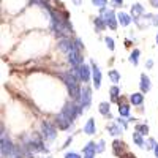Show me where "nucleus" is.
I'll return each instance as SVG.
<instances>
[{"label":"nucleus","instance_id":"obj_6","mask_svg":"<svg viewBox=\"0 0 158 158\" xmlns=\"http://www.w3.org/2000/svg\"><path fill=\"white\" fill-rule=\"evenodd\" d=\"M90 101H92V89L89 85H84L81 89V97H79L77 103L84 108H89L90 106Z\"/></svg>","mask_w":158,"mask_h":158},{"label":"nucleus","instance_id":"obj_18","mask_svg":"<svg viewBox=\"0 0 158 158\" xmlns=\"http://www.w3.org/2000/svg\"><path fill=\"white\" fill-rule=\"evenodd\" d=\"M82 153H90V155H95L97 153V144L95 142H87V146L82 149Z\"/></svg>","mask_w":158,"mask_h":158},{"label":"nucleus","instance_id":"obj_16","mask_svg":"<svg viewBox=\"0 0 158 158\" xmlns=\"http://www.w3.org/2000/svg\"><path fill=\"white\" fill-rule=\"evenodd\" d=\"M117 19H118V22H120V25H123V27L130 25V24H131V21H133V18L128 16L127 13H118V15H117Z\"/></svg>","mask_w":158,"mask_h":158},{"label":"nucleus","instance_id":"obj_1","mask_svg":"<svg viewBox=\"0 0 158 158\" xmlns=\"http://www.w3.org/2000/svg\"><path fill=\"white\" fill-rule=\"evenodd\" d=\"M0 150H2V156H6V158H11L16 150V146H13V142L10 141L3 128H2V135H0Z\"/></svg>","mask_w":158,"mask_h":158},{"label":"nucleus","instance_id":"obj_10","mask_svg":"<svg viewBox=\"0 0 158 158\" xmlns=\"http://www.w3.org/2000/svg\"><path fill=\"white\" fill-rule=\"evenodd\" d=\"M77 73H79V79H81L82 82H89L90 77H92V67L82 63L81 67L77 68Z\"/></svg>","mask_w":158,"mask_h":158},{"label":"nucleus","instance_id":"obj_17","mask_svg":"<svg viewBox=\"0 0 158 158\" xmlns=\"http://www.w3.org/2000/svg\"><path fill=\"white\" fill-rule=\"evenodd\" d=\"M122 130H123V128L118 125V123H111V125L108 127V131H109L112 136H120V135H122Z\"/></svg>","mask_w":158,"mask_h":158},{"label":"nucleus","instance_id":"obj_2","mask_svg":"<svg viewBox=\"0 0 158 158\" xmlns=\"http://www.w3.org/2000/svg\"><path fill=\"white\" fill-rule=\"evenodd\" d=\"M65 114H67L71 120H76V118L81 115L82 112H84V106H81L77 101H74V103H67L63 106V109H62Z\"/></svg>","mask_w":158,"mask_h":158},{"label":"nucleus","instance_id":"obj_27","mask_svg":"<svg viewBox=\"0 0 158 158\" xmlns=\"http://www.w3.org/2000/svg\"><path fill=\"white\" fill-rule=\"evenodd\" d=\"M104 43H106V46L109 48V51H114V49H115V46H114V40H112L111 36H106V38H104Z\"/></svg>","mask_w":158,"mask_h":158},{"label":"nucleus","instance_id":"obj_20","mask_svg":"<svg viewBox=\"0 0 158 158\" xmlns=\"http://www.w3.org/2000/svg\"><path fill=\"white\" fill-rule=\"evenodd\" d=\"M133 141L136 142V146H139L141 149L146 147V141L142 139V135H141V133H138V131H135V133H133Z\"/></svg>","mask_w":158,"mask_h":158},{"label":"nucleus","instance_id":"obj_5","mask_svg":"<svg viewBox=\"0 0 158 158\" xmlns=\"http://www.w3.org/2000/svg\"><path fill=\"white\" fill-rule=\"evenodd\" d=\"M68 62H70V65L73 68H79V67H81V65L84 63L82 62V56H81V49H77L74 46V49L68 54Z\"/></svg>","mask_w":158,"mask_h":158},{"label":"nucleus","instance_id":"obj_7","mask_svg":"<svg viewBox=\"0 0 158 158\" xmlns=\"http://www.w3.org/2000/svg\"><path fill=\"white\" fill-rule=\"evenodd\" d=\"M73 122H74V120H71V118H70L67 114H65L63 111L59 112L57 117H56V125H57L60 130H67V128H70Z\"/></svg>","mask_w":158,"mask_h":158},{"label":"nucleus","instance_id":"obj_24","mask_svg":"<svg viewBox=\"0 0 158 158\" xmlns=\"http://www.w3.org/2000/svg\"><path fill=\"white\" fill-rule=\"evenodd\" d=\"M130 114V106L128 104H120L118 103V115L120 117H128Z\"/></svg>","mask_w":158,"mask_h":158},{"label":"nucleus","instance_id":"obj_31","mask_svg":"<svg viewBox=\"0 0 158 158\" xmlns=\"http://www.w3.org/2000/svg\"><path fill=\"white\" fill-rule=\"evenodd\" d=\"M155 146H156V142H155V141H153L152 138H150V139H149V141L146 142V147H147L149 150H153V149H155Z\"/></svg>","mask_w":158,"mask_h":158},{"label":"nucleus","instance_id":"obj_29","mask_svg":"<svg viewBox=\"0 0 158 158\" xmlns=\"http://www.w3.org/2000/svg\"><path fill=\"white\" fill-rule=\"evenodd\" d=\"M117 123H118V125H120V127H122L123 130H125V128L128 127V120H125V118H123V117H118V118H117Z\"/></svg>","mask_w":158,"mask_h":158},{"label":"nucleus","instance_id":"obj_34","mask_svg":"<svg viewBox=\"0 0 158 158\" xmlns=\"http://www.w3.org/2000/svg\"><path fill=\"white\" fill-rule=\"evenodd\" d=\"M146 67H147V68L150 70V68L153 67V60H147V63H146Z\"/></svg>","mask_w":158,"mask_h":158},{"label":"nucleus","instance_id":"obj_12","mask_svg":"<svg viewBox=\"0 0 158 158\" xmlns=\"http://www.w3.org/2000/svg\"><path fill=\"white\" fill-rule=\"evenodd\" d=\"M131 15H133V21L138 22L139 21V16L144 15V6L141 3H135L133 6H131Z\"/></svg>","mask_w":158,"mask_h":158},{"label":"nucleus","instance_id":"obj_33","mask_svg":"<svg viewBox=\"0 0 158 158\" xmlns=\"http://www.w3.org/2000/svg\"><path fill=\"white\" fill-rule=\"evenodd\" d=\"M74 46H76L77 49H82V48H84V44H82V41H81V38H76V40H74Z\"/></svg>","mask_w":158,"mask_h":158},{"label":"nucleus","instance_id":"obj_28","mask_svg":"<svg viewBox=\"0 0 158 158\" xmlns=\"http://www.w3.org/2000/svg\"><path fill=\"white\" fill-rule=\"evenodd\" d=\"M92 3H94L95 6H98V8H104L108 5V0H92Z\"/></svg>","mask_w":158,"mask_h":158},{"label":"nucleus","instance_id":"obj_15","mask_svg":"<svg viewBox=\"0 0 158 158\" xmlns=\"http://www.w3.org/2000/svg\"><path fill=\"white\" fill-rule=\"evenodd\" d=\"M98 111H100V114H101V115L108 117V118H112V115H111V106H109V103H106V101L100 103Z\"/></svg>","mask_w":158,"mask_h":158},{"label":"nucleus","instance_id":"obj_22","mask_svg":"<svg viewBox=\"0 0 158 158\" xmlns=\"http://www.w3.org/2000/svg\"><path fill=\"white\" fill-rule=\"evenodd\" d=\"M122 149H123V142H122V141H114V144H112V150H114V155L120 156V152H122Z\"/></svg>","mask_w":158,"mask_h":158},{"label":"nucleus","instance_id":"obj_40","mask_svg":"<svg viewBox=\"0 0 158 158\" xmlns=\"http://www.w3.org/2000/svg\"><path fill=\"white\" fill-rule=\"evenodd\" d=\"M73 2H74L76 5H79V3H81V0H73Z\"/></svg>","mask_w":158,"mask_h":158},{"label":"nucleus","instance_id":"obj_9","mask_svg":"<svg viewBox=\"0 0 158 158\" xmlns=\"http://www.w3.org/2000/svg\"><path fill=\"white\" fill-rule=\"evenodd\" d=\"M90 67H92V77H94V85H95V89L98 90L100 85H101V70L98 68V65H97L94 60L90 62Z\"/></svg>","mask_w":158,"mask_h":158},{"label":"nucleus","instance_id":"obj_38","mask_svg":"<svg viewBox=\"0 0 158 158\" xmlns=\"http://www.w3.org/2000/svg\"><path fill=\"white\" fill-rule=\"evenodd\" d=\"M153 153H155V156L158 158V144H156V146H155V149H153Z\"/></svg>","mask_w":158,"mask_h":158},{"label":"nucleus","instance_id":"obj_14","mask_svg":"<svg viewBox=\"0 0 158 158\" xmlns=\"http://www.w3.org/2000/svg\"><path fill=\"white\" fill-rule=\"evenodd\" d=\"M84 133H85V135H95V133H97L95 118H89V120H87V123L84 125Z\"/></svg>","mask_w":158,"mask_h":158},{"label":"nucleus","instance_id":"obj_36","mask_svg":"<svg viewBox=\"0 0 158 158\" xmlns=\"http://www.w3.org/2000/svg\"><path fill=\"white\" fill-rule=\"evenodd\" d=\"M112 2L117 5V6H122V3H123V0H112Z\"/></svg>","mask_w":158,"mask_h":158},{"label":"nucleus","instance_id":"obj_3","mask_svg":"<svg viewBox=\"0 0 158 158\" xmlns=\"http://www.w3.org/2000/svg\"><path fill=\"white\" fill-rule=\"evenodd\" d=\"M100 11H101V18L104 19V22L108 24V27H109L111 30H115V29H117V22H118L115 13H114L112 10H106V6L100 8Z\"/></svg>","mask_w":158,"mask_h":158},{"label":"nucleus","instance_id":"obj_13","mask_svg":"<svg viewBox=\"0 0 158 158\" xmlns=\"http://www.w3.org/2000/svg\"><path fill=\"white\" fill-rule=\"evenodd\" d=\"M130 103L135 104V106H141V104L144 103V94H142V92L131 94V95H130Z\"/></svg>","mask_w":158,"mask_h":158},{"label":"nucleus","instance_id":"obj_26","mask_svg":"<svg viewBox=\"0 0 158 158\" xmlns=\"http://www.w3.org/2000/svg\"><path fill=\"white\" fill-rule=\"evenodd\" d=\"M139 54H141V51H139V49H135L133 52H131V56H130V62L133 63L135 67L138 65V57H139Z\"/></svg>","mask_w":158,"mask_h":158},{"label":"nucleus","instance_id":"obj_30","mask_svg":"<svg viewBox=\"0 0 158 158\" xmlns=\"http://www.w3.org/2000/svg\"><path fill=\"white\" fill-rule=\"evenodd\" d=\"M101 152H104V141L103 139L97 142V153H101Z\"/></svg>","mask_w":158,"mask_h":158},{"label":"nucleus","instance_id":"obj_32","mask_svg":"<svg viewBox=\"0 0 158 158\" xmlns=\"http://www.w3.org/2000/svg\"><path fill=\"white\" fill-rule=\"evenodd\" d=\"M65 158H82L79 153H76V152H67L65 153Z\"/></svg>","mask_w":158,"mask_h":158},{"label":"nucleus","instance_id":"obj_25","mask_svg":"<svg viewBox=\"0 0 158 158\" xmlns=\"http://www.w3.org/2000/svg\"><path fill=\"white\" fill-rule=\"evenodd\" d=\"M109 77H111V81H112L114 84L120 82V73H118L117 70H111V71H109Z\"/></svg>","mask_w":158,"mask_h":158},{"label":"nucleus","instance_id":"obj_37","mask_svg":"<svg viewBox=\"0 0 158 158\" xmlns=\"http://www.w3.org/2000/svg\"><path fill=\"white\" fill-rule=\"evenodd\" d=\"M150 3H152L155 8H158V0H150Z\"/></svg>","mask_w":158,"mask_h":158},{"label":"nucleus","instance_id":"obj_39","mask_svg":"<svg viewBox=\"0 0 158 158\" xmlns=\"http://www.w3.org/2000/svg\"><path fill=\"white\" fill-rule=\"evenodd\" d=\"M84 158H95V155H90V153H85Z\"/></svg>","mask_w":158,"mask_h":158},{"label":"nucleus","instance_id":"obj_19","mask_svg":"<svg viewBox=\"0 0 158 158\" xmlns=\"http://www.w3.org/2000/svg\"><path fill=\"white\" fill-rule=\"evenodd\" d=\"M94 24H95V29L100 32V30H104L108 27V24L104 22V19L101 18V16H98V18H95V21H94Z\"/></svg>","mask_w":158,"mask_h":158},{"label":"nucleus","instance_id":"obj_11","mask_svg":"<svg viewBox=\"0 0 158 158\" xmlns=\"http://www.w3.org/2000/svg\"><path fill=\"white\" fill-rule=\"evenodd\" d=\"M139 87H141V92L142 94H147V92L150 90V77L146 74V73H142L141 74V82H139Z\"/></svg>","mask_w":158,"mask_h":158},{"label":"nucleus","instance_id":"obj_35","mask_svg":"<svg viewBox=\"0 0 158 158\" xmlns=\"http://www.w3.org/2000/svg\"><path fill=\"white\" fill-rule=\"evenodd\" d=\"M71 141H73V138L70 136V138L67 139V142H65V146H63V147H68V146H70V144H71Z\"/></svg>","mask_w":158,"mask_h":158},{"label":"nucleus","instance_id":"obj_8","mask_svg":"<svg viewBox=\"0 0 158 158\" xmlns=\"http://www.w3.org/2000/svg\"><path fill=\"white\" fill-rule=\"evenodd\" d=\"M57 44H59V49L62 52H65L67 56L74 49V41H71V40L67 38V36H65V38H59V43Z\"/></svg>","mask_w":158,"mask_h":158},{"label":"nucleus","instance_id":"obj_41","mask_svg":"<svg viewBox=\"0 0 158 158\" xmlns=\"http://www.w3.org/2000/svg\"><path fill=\"white\" fill-rule=\"evenodd\" d=\"M156 46H158V33H156Z\"/></svg>","mask_w":158,"mask_h":158},{"label":"nucleus","instance_id":"obj_42","mask_svg":"<svg viewBox=\"0 0 158 158\" xmlns=\"http://www.w3.org/2000/svg\"><path fill=\"white\" fill-rule=\"evenodd\" d=\"M46 158H51V156H46Z\"/></svg>","mask_w":158,"mask_h":158},{"label":"nucleus","instance_id":"obj_4","mask_svg":"<svg viewBox=\"0 0 158 158\" xmlns=\"http://www.w3.org/2000/svg\"><path fill=\"white\" fill-rule=\"evenodd\" d=\"M41 136H43L44 141L52 142L57 138V128L52 125L51 122H43L41 123Z\"/></svg>","mask_w":158,"mask_h":158},{"label":"nucleus","instance_id":"obj_23","mask_svg":"<svg viewBox=\"0 0 158 158\" xmlns=\"http://www.w3.org/2000/svg\"><path fill=\"white\" fill-rule=\"evenodd\" d=\"M135 131L141 133L142 136H146V135L149 133V127H147L146 123H136V127H135Z\"/></svg>","mask_w":158,"mask_h":158},{"label":"nucleus","instance_id":"obj_21","mask_svg":"<svg viewBox=\"0 0 158 158\" xmlns=\"http://www.w3.org/2000/svg\"><path fill=\"white\" fill-rule=\"evenodd\" d=\"M109 94H111L112 101H118V95H120V89H118V85H117V84H114V85L109 89Z\"/></svg>","mask_w":158,"mask_h":158}]
</instances>
